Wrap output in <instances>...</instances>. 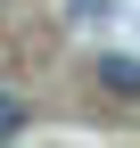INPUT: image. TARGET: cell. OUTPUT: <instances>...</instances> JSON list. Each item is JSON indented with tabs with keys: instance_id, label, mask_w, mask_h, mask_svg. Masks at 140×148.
Wrapping results in <instances>:
<instances>
[{
	"instance_id": "cell-1",
	"label": "cell",
	"mask_w": 140,
	"mask_h": 148,
	"mask_svg": "<svg viewBox=\"0 0 140 148\" xmlns=\"http://www.w3.org/2000/svg\"><path fill=\"white\" fill-rule=\"evenodd\" d=\"M91 74H99V90H107V99H124V107L140 99V58H115V49H107Z\"/></svg>"
},
{
	"instance_id": "cell-2",
	"label": "cell",
	"mask_w": 140,
	"mask_h": 148,
	"mask_svg": "<svg viewBox=\"0 0 140 148\" xmlns=\"http://www.w3.org/2000/svg\"><path fill=\"white\" fill-rule=\"evenodd\" d=\"M25 115H33V107L16 99V90H0V140H16V132H25Z\"/></svg>"
}]
</instances>
